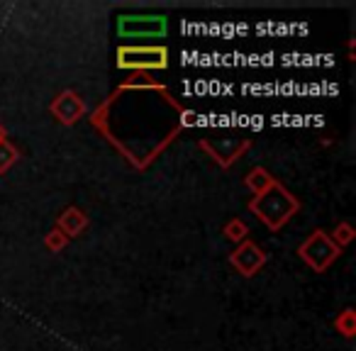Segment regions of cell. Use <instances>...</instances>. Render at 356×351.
<instances>
[{
    "label": "cell",
    "instance_id": "1",
    "mask_svg": "<svg viewBox=\"0 0 356 351\" xmlns=\"http://www.w3.org/2000/svg\"><path fill=\"white\" fill-rule=\"evenodd\" d=\"M252 208L259 210V215H261L271 227H278V225H283L291 218V213L298 205L283 188H273L271 193H261V200H257Z\"/></svg>",
    "mask_w": 356,
    "mask_h": 351
},
{
    "label": "cell",
    "instance_id": "2",
    "mask_svg": "<svg viewBox=\"0 0 356 351\" xmlns=\"http://www.w3.org/2000/svg\"><path fill=\"white\" fill-rule=\"evenodd\" d=\"M118 30L122 37H159L166 32V20L163 17H152V15H127L120 17Z\"/></svg>",
    "mask_w": 356,
    "mask_h": 351
},
{
    "label": "cell",
    "instance_id": "3",
    "mask_svg": "<svg viewBox=\"0 0 356 351\" xmlns=\"http://www.w3.org/2000/svg\"><path fill=\"white\" fill-rule=\"evenodd\" d=\"M120 66L124 69H163L166 66V49H120Z\"/></svg>",
    "mask_w": 356,
    "mask_h": 351
},
{
    "label": "cell",
    "instance_id": "4",
    "mask_svg": "<svg viewBox=\"0 0 356 351\" xmlns=\"http://www.w3.org/2000/svg\"><path fill=\"white\" fill-rule=\"evenodd\" d=\"M334 247H332L330 242H327L322 234H317V237H312L310 242L302 247V256L307 259V261L312 263L315 268H325L327 263L334 259Z\"/></svg>",
    "mask_w": 356,
    "mask_h": 351
},
{
    "label": "cell",
    "instance_id": "5",
    "mask_svg": "<svg viewBox=\"0 0 356 351\" xmlns=\"http://www.w3.org/2000/svg\"><path fill=\"white\" fill-rule=\"evenodd\" d=\"M232 261H234V266L242 268L244 276H252V273L257 271V268L264 263V254L259 252L257 247H252V244H247V247H244L242 252L234 254Z\"/></svg>",
    "mask_w": 356,
    "mask_h": 351
}]
</instances>
